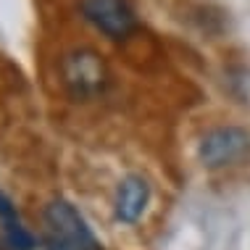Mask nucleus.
<instances>
[{
    "instance_id": "obj_1",
    "label": "nucleus",
    "mask_w": 250,
    "mask_h": 250,
    "mask_svg": "<svg viewBox=\"0 0 250 250\" xmlns=\"http://www.w3.org/2000/svg\"><path fill=\"white\" fill-rule=\"evenodd\" d=\"M45 250H100L98 237L92 234L84 216L69 200L56 198L45 206Z\"/></svg>"
},
{
    "instance_id": "obj_2",
    "label": "nucleus",
    "mask_w": 250,
    "mask_h": 250,
    "mask_svg": "<svg viewBox=\"0 0 250 250\" xmlns=\"http://www.w3.org/2000/svg\"><path fill=\"white\" fill-rule=\"evenodd\" d=\"M250 137L242 126H216L208 129L198 143V158L206 168H221L229 164H237L248 153Z\"/></svg>"
},
{
    "instance_id": "obj_3",
    "label": "nucleus",
    "mask_w": 250,
    "mask_h": 250,
    "mask_svg": "<svg viewBox=\"0 0 250 250\" xmlns=\"http://www.w3.org/2000/svg\"><path fill=\"white\" fill-rule=\"evenodd\" d=\"M82 13L95 29L111 40L129 37L137 26V16L126 0H82Z\"/></svg>"
},
{
    "instance_id": "obj_4",
    "label": "nucleus",
    "mask_w": 250,
    "mask_h": 250,
    "mask_svg": "<svg viewBox=\"0 0 250 250\" xmlns=\"http://www.w3.org/2000/svg\"><path fill=\"white\" fill-rule=\"evenodd\" d=\"M150 182L140 174H129L119 182L116 198H113V216L121 224H134L143 219L147 203H150Z\"/></svg>"
},
{
    "instance_id": "obj_5",
    "label": "nucleus",
    "mask_w": 250,
    "mask_h": 250,
    "mask_svg": "<svg viewBox=\"0 0 250 250\" xmlns=\"http://www.w3.org/2000/svg\"><path fill=\"white\" fill-rule=\"evenodd\" d=\"M63 74H66V84L71 87L74 95H92L103 87V63L98 61V56L92 53H74V56L66 58V66H63Z\"/></svg>"
},
{
    "instance_id": "obj_6",
    "label": "nucleus",
    "mask_w": 250,
    "mask_h": 250,
    "mask_svg": "<svg viewBox=\"0 0 250 250\" xmlns=\"http://www.w3.org/2000/svg\"><path fill=\"white\" fill-rule=\"evenodd\" d=\"M0 229L5 234V242L13 248V250H35V234L24 227L21 216H19L13 200L0 190Z\"/></svg>"
}]
</instances>
